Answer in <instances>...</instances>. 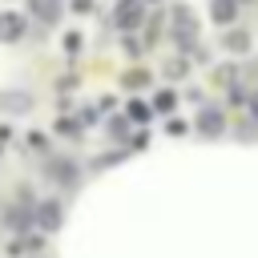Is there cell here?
Masks as SVG:
<instances>
[{
  "mask_svg": "<svg viewBox=\"0 0 258 258\" xmlns=\"http://www.w3.org/2000/svg\"><path fill=\"white\" fill-rule=\"evenodd\" d=\"M226 48H230V52H246V48H250V36H246V32H230V36H226Z\"/></svg>",
  "mask_w": 258,
  "mask_h": 258,
  "instance_id": "ba28073f",
  "label": "cell"
},
{
  "mask_svg": "<svg viewBox=\"0 0 258 258\" xmlns=\"http://www.w3.org/2000/svg\"><path fill=\"white\" fill-rule=\"evenodd\" d=\"M28 145H32V149H48V145H44V133H28Z\"/></svg>",
  "mask_w": 258,
  "mask_h": 258,
  "instance_id": "4fadbf2b",
  "label": "cell"
},
{
  "mask_svg": "<svg viewBox=\"0 0 258 258\" xmlns=\"http://www.w3.org/2000/svg\"><path fill=\"white\" fill-rule=\"evenodd\" d=\"M250 109H254V121H258V93H254V101H250Z\"/></svg>",
  "mask_w": 258,
  "mask_h": 258,
  "instance_id": "9a60e30c",
  "label": "cell"
},
{
  "mask_svg": "<svg viewBox=\"0 0 258 258\" xmlns=\"http://www.w3.org/2000/svg\"><path fill=\"white\" fill-rule=\"evenodd\" d=\"M198 129H202L206 137H218V133L226 129V121H222V113H218V109H206V113L198 117Z\"/></svg>",
  "mask_w": 258,
  "mask_h": 258,
  "instance_id": "5b68a950",
  "label": "cell"
},
{
  "mask_svg": "<svg viewBox=\"0 0 258 258\" xmlns=\"http://www.w3.org/2000/svg\"><path fill=\"white\" fill-rule=\"evenodd\" d=\"M32 93H0V113H28Z\"/></svg>",
  "mask_w": 258,
  "mask_h": 258,
  "instance_id": "7a4b0ae2",
  "label": "cell"
},
{
  "mask_svg": "<svg viewBox=\"0 0 258 258\" xmlns=\"http://www.w3.org/2000/svg\"><path fill=\"white\" fill-rule=\"evenodd\" d=\"M125 113H129L133 121H149V109H145V105H137V101H133V105H129Z\"/></svg>",
  "mask_w": 258,
  "mask_h": 258,
  "instance_id": "30bf717a",
  "label": "cell"
},
{
  "mask_svg": "<svg viewBox=\"0 0 258 258\" xmlns=\"http://www.w3.org/2000/svg\"><path fill=\"white\" fill-rule=\"evenodd\" d=\"M36 226H40V230H56V226H60V206H56V202H40Z\"/></svg>",
  "mask_w": 258,
  "mask_h": 258,
  "instance_id": "277c9868",
  "label": "cell"
},
{
  "mask_svg": "<svg viewBox=\"0 0 258 258\" xmlns=\"http://www.w3.org/2000/svg\"><path fill=\"white\" fill-rule=\"evenodd\" d=\"M20 32H24V16L4 12V16H0V40H16Z\"/></svg>",
  "mask_w": 258,
  "mask_h": 258,
  "instance_id": "8992f818",
  "label": "cell"
},
{
  "mask_svg": "<svg viewBox=\"0 0 258 258\" xmlns=\"http://www.w3.org/2000/svg\"><path fill=\"white\" fill-rule=\"evenodd\" d=\"M214 20L218 24H230L234 20V0H214Z\"/></svg>",
  "mask_w": 258,
  "mask_h": 258,
  "instance_id": "52a82bcc",
  "label": "cell"
},
{
  "mask_svg": "<svg viewBox=\"0 0 258 258\" xmlns=\"http://www.w3.org/2000/svg\"><path fill=\"white\" fill-rule=\"evenodd\" d=\"M145 81H149V77H145L141 69H133V73H125V85H129V89H141Z\"/></svg>",
  "mask_w": 258,
  "mask_h": 258,
  "instance_id": "9c48e42d",
  "label": "cell"
},
{
  "mask_svg": "<svg viewBox=\"0 0 258 258\" xmlns=\"http://www.w3.org/2000/svg\"><path fill=\"white\" fill-rule=\"evenodd\" d=\"M73 8H77V12H89V8H93V0H73Z\"/></svg>",
  "mask_w": 258,
  "mask_h": 258,
  "instance_id": "5bb4252c",
  "label": "cell"
},
{
  "mask_svg": "<svg viewBox=\"0 0 258 258\" xmlns=\"http://www.w3.org/2000/svg\"><path fill=\"white\" fill-rule=\"evenodd\" d=\"M113 20H117L121 28H137V24H141V4H137V0H121Z\"/></svg>",
  "mask_w": 258,
  "mask_h": 258,
  "instance_id": "6da1fadb",
  "label": "cell"
},
{
  "mask_svg": "<svg viewBox=\"0 0 258 258\" xmlns=\"http://www.w3.org/2000/svg\"><path fill=\"white\" fill-rule=\"evenodd\" d=\"M77 48H81V36L69 32V36H64V52H77Z\"/></svg>",
  "mask_w": 258,
  "mask_h": 258,
  "instance_id": "7c38bea8",
  "label": "cell"
},
{
  "mask_svg": "<svg viewBox=\"0 0 258 258\" xmlns=\"http://www.w3.org/2000/svg\"><path fill=\"white\" fill-rule=\"evenodd\" d=\"M48 173H52V181H56V185H69V189L77 185V165H73V161H52V165H48Z\"/></svg>",
  "mask_w": 258,
  "mask_h": 258,
  "instance_id": "3957f363",
  "label": "cell"
},
{
  "mask_svg": "<svg viewBox=\"0 0 258 258\" xmlns=\"http://www.w3.org/2000/svg\"><path fill=\"white\" fill-rule=\"evenodd\" d=\"M153 105H157L161 113H169V109H173V93H157V101H153Z\"/></svg>",
  "mask_w": 258,
  "mask_h": 258,
  "instance_id": "8fae6325",
  "label": "cell"
}]
</instances>
